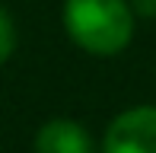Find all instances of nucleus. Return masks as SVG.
Masks as SVG:
<instances>
[{"mask_svg":"<svg viewBox=\"0 0 156 153\" xmlns=\"http://www.w3.org/2000/svg\"><path fill=\"white\" fill-rule=\"evenodd\" d=\"M131 3L134 13H140V16H156V0H127Z\"/></svg>","mask_w":156,"mask_h":153,"instance_id":"5","label":"nucleus"},{"mask_svg":"<svg viewBox=\"0 0 156 153\" xmlns=\"http://www.w3.org/2000/svg\"><path fill=\"white\" fill-rule=\"evenodd\" d=\"M35 153H96V144H93V134L80 121L54 118L38 128Z\"/></svg>","mask_w":156,"mask_h":153,"instance_id":"3","label":"nucleus"},{"mask_svg":"<svg viewBox=\"0 0 156 153\" xmlns=\"http://www.w3.org/2000/svg\"><path fill=\"white\" fill-rule=\"evenodd\" d=\"M13 51H16V23H13L10 10L0 6V64H6Z\"/></svg>","mask_w":156,"mask_h":153,"instance_id":"4","label":"nucleus"},{"mask_svg":"<svg viewBox=\"0 0 156 153\" xmlns=\"http://www.w3.org/2000/svg\"><path fill=\"white\" fill-rule=\"evenodd\" d=\"M102 153H156V105H134L115 115Z\"/></svg>","mask_w":156,"mask_h":153,"instance_id":"2","label":"nucleus"},{"mask_svg":"<svg viewBox=\"0 0 156 153\" xmlns=\"http://www.w3.org/2000/svg\"><path fill=\"white\" fill-rule=\"evenodd\" d=\"M64 29L76 48L112 58L131 45L134 10L127 0H64Z\"/></svg>","mask_w":156,"mask_h":153,"instance_id":"1","label":"nucleus"}]
</instances>
